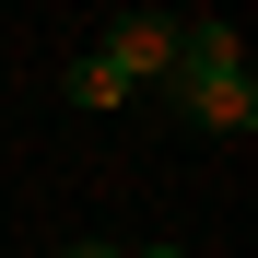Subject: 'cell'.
<instances>
[{
	"label": "cell",
	"instance_id": "3957f363",
	"mask_svg": "<svg viewBox=\"0 0 258 258\" xmlns=\"http://www.w3.org/2000/svg\"><path fill=\"white\" fill-rule=\"evenodd\" d=\"M59 94H71V106H94V117H106V106H129V82H117L106 59H71V71H59Z\"/></svg>",
	"mask_w": 258,
	"mask_h": 258
},
{
	"label": "cell",
	"instance_id": "6da1fadb",
	"mask_svg": "<svg viewBox=\"0 0 258 258\" xmlns=\"http://www.w3.org/2000/svg\"><path fill=\"white\" fill-rule=\"evenodd\" d=\"M164 94H176L188 129H258V71L235 47V24H176V71H164Z\"/></svg>",
	"mask_w": 258,
	"mask_h": 258
},
{
	"label": "cell",
	"instance_id": "5b68a950",
	"mask_svg": "<svg viewBox=\"0 0 258 258\" xmlns=\"http://www.w3.org/2000/svg\"><path fill=\"white\" fill-rule=\"evenodd\" d=\"M141 258H188V246H141Z\"/></svg>",
	"mask_w": 258,
	"mask_h": 258
},
{
	"label": "cell",
	"instance_id": "7a4b0ae2",
	"mask_svg": "<svg viewBox=\"0 0 258 258\" xmlns=\"http://www.w3.org/2000/svg\"><path fill=\"white\" fill-rule=\"evenodd\" d=\"M94 59H106L117 82H129V94H141V82H164V71H176V24H164V12H117Z\"/></svg>",
	"mask_w": 258,
	"mask_h": 258
},
{
	"label": "cell",
	"instance_id": "277c9868",
	"mask_svg": "<svg viewBox=\"0 0 258 258\" xmlns=\"http://www.w3.org/2000/svg\"><path fill=\"white\" fill-rule=\"evenodd\" d=\"M59 258H117V246H59Z\"/></svg>",
	"mask_w": 258,
	"mask_h": 258
}]
</instances>
